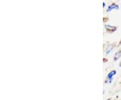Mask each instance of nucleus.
Here are the masks:
<instances>
[{
	"instance_id": "nucleus-1",
	"label": "nucleus",
	"mask_w": 121,
	"mask_h": 100,
	"mask_svg": "<svg viewBox=\"0 0 121 100\" xmlns=\"http://www.w3.org/2000/svg\"><path fill=\"white\" fill-rule=\"evenodd\" d=\"M117 71L116 70H112L111 71H110V72L108 73V75H107V77H106V79H107L108 83H111L112 82L113 77L117 75Z\"/></svg>"
},
{
	"instance_id": "nucleus-2",
	"label": "nucleus",
	"mask_w": 121,
	"mask_h": 100,
	"mask_svg": "<svg viewBox=\"0 0 121 100\" xmlns=\"http://www.w3.org/2000/svg\"><path fill=\"white\" fill-rule=\"evenodd\" d=\"M104 27H105V29H106V32H108V33H110V34L116 32L117 30V26H112V25H110V24H106L104 26Z\"/></svg>"
},
{
	"instance_id": "nucleus-3",
	"label": "nucleus",
	"mask_w": 121,
	"mask_h": 100,
	"mask_svg": "<svg viewBox=\"0 0 121 100\" xmlns=\"http://www.w3.org/2000/svg\"><path fill=\"white\" fill-rule=\"evenodd\" d=\"M120 8L119 5L118 4H117L116 3H112V4H110L108 7V9L106 10L107 12H111L112 9H117V10H118Z\"/></svg>"
},
{
	"instance_id": "nucleus-4",
	"label": "nucleus",
	"mask_w": 121,
	"mask_h": 100,
	"mask_svg": "<svg viewBox=\"0 0 121 100\" xmlns=\"http://www.w3.org/2000/svg\"><path fill=\"white\" fill-rule=\"evenodd\" d=\"M114 48V44H110L108 46H107L106 49H105V54H106V55H108L110 52L112 51Z\"/></svg>"
},
{
	"instance_id": "nucleus-5",
	"label": "nucleus",
	"mask_w": 121,
	"mask_h": 100,
	"mask_svg": "<svg viewBox=\"0 0 121 100\" xmlns=\"http://www.w3.org/2000/svg\"><path fill=\"white\" fill-rule=\"evenodd\" d=\"M121 58V49H119V50H118L117 51L115 52L114 54V58H113V59H114V61H118Z\"/></svg>"
},
{
	"instance_id": "nucleus-6",
	"label": "nucleus",
	"mask_w": 121,
	"mask_h": 100,
	"mask_svg": "<svg viewBox=\"0 0 121 100\" xmlns=\"http://www.w3.org/2000/svg\"><path fill=\"white\" fill-rule=\"evenodd\" d=\"M108 17H103V21H104V22H106L108 21Z\"/></svg>"
},
{
	"instance_id": "nucleus-7",
	"label": "nucleus",
	"mask_w": 121,
	"mask_h": 100,
	"mask_svg": "<svg viewBox=\"0 0 121 100\" xmlns=\"http://www.w3.org/2000/svg\"><path fill=\"white\" fill-rule=\"evenodd\" d=\"M118 66H119V67L121 68V60L120 61V62H119V64H118Z\"/></svg>"
},
{
	"instance_id": "nucleus-8",
	"label": "nucleus",
	"mask_w": 121,
	"mask_h": 100,
	"mask_svg": "<svg viewBox=\"0 0 121 100\" xmlns=\"http://www.w3.org/2000/svg\"><path fill=\"white\" fill-rule=\"evenodd\" d=\"M105 6H106V4L105 3H103V8H105Z\"/></svg>"
},
{
	"instance_id": "nucleus-9",
	"label": "nucleus",
	"mask_w": 121,
	"mask_h": 100,
	"mask_svg": "<svg viewBox=\"0 0 121 100\" xmlns=\"http://www.w3.org/2000/svg\"></svg>"
}]
</instances>
